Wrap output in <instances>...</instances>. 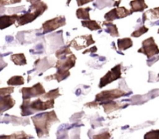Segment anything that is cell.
I'll return each mask as SVG.
<instances>
[{"instance_id": "6da1fadb", "label": "cell", "mask_w": 159, "mask_h": 139, "mask_svg": "<svg viewBox=\"0 0 159 139\" xmlns=\"http://www.w3.org/2000/svg\"><path fill=\"white\" fill-rule=\"evenodd\" d=\"M32 120L36 127V132L38 134L39 137L43 136V135H48L51 124L54 121H58L54 110L32 117Z\"/></svg>"}, {"instance_id": "7a4b0ae2", "label": "cell", "mask_w": 159, "mask_h": 139, "mask_svg": "<svg viewBox=\"0 0 159 139\" xmlns=\"http://www.w3.org/2000/svg\"><path fill=\"white\" fill-rule=\"evenodd\" d=\"M31 2H32L33 4L32 6L30 7V10L34 9V11H33V12H26L24 15L19 16L18 20H17V23H18L17 26H22V25L31 23V22L34 21L35 19H37L39 16L43 14V12L48 9L47 5L45 4V3L42 2L31 1Z\"/></svg>"}, {"instance_id": "3957f363", "label": "cell", "mask_w": 159, "mask_h": 139, "mask_svg": "<svg viewBox=\"0 0 159 139\" xmlns=\"http://www.w3.org/2000/svg\"><path fill=\"white\" fill-rule=\"evenodd\" d=\"M54 100H48L46 102H43L40 98L36 100L32 103H30L29 100L23 101V105L21 106L22 115L31 114L36 111L45 110L47 109H51L54 107Z\"/></svg>"}, {"instance_id": "277c9868", "label": "cell", "mask_w": 159, "mask_h": 139, "mask_svg": "<svg viewBox=\"0 0 159 139\" xmlns=\"http://www.w3.org/2000/svg\"><path fill=\"white\" fill-rule=\"evenodd\" d=\"M138 52L144 54L148 58H151L155 54H159L158 47L155 44L153 37H149L148 39L144 40L142 43V48L138 50Z\"/></svg>"}, {"instance_id": "5b68a950", "label": "cell", "mask_w": 159, "mask_h": 139, "mask_svg": "<svg viewBox=\"0 0 159 139\" xmlns=\"http://www.w3.org/2000/svg\"><path fill=\"white\" fill-rule=\"evenodd\" d=\"M127 93L124 91L120 90H107V91L101 92L100 93L96 95V101L97 102H102L105 101L106 103L110 102L113 100L120 98V96H126Z\"/></svg>"}, {"instance_id": "8992f818", "label": "cell", "mask_w": 159, "mask_h": 139, "mask_svg": "<svg viewBox=\"0 0 159 139\" xmlns=\"http://www.w3.org/2000/svg\"><path fill=\"white\" fill-rule=\"evenodd\" d=\"M121 66L120 65H116L114 68H112L110 71H109L101 79L100 82H99V88L106 86L110 82H113V81L120 79L121 77Z\"/></svg>"}, {"instance_id": "52a82bcc", "label": "cell", "mask_w": 159, "mask_h": 139, "mask_svg": "<svg viewBox=\"0 0 159 139\" xmlns=\"http://www.w3.org/2000/svg\"><path fill=\"white\" fill-rule=\"evenodd\" d=\"M23 98L24 100H30L32 97L45 94V90L40 83H37L30 88H23L21 90Z\"/></svg>"}, {"instance_id": "ba28073f", "label": "cell", "mask_w": 159, "mask_h": 139, "mask_svg": "<svg viewBox=\"0 0 159 139\" xmlns=\"http://www.w3.org/2000/svg\"><path fill=\"white\" fill-rule=\"evenodd\" d=\"M65 23H66V20L64 16H57L52 20H48L42 25V28L43 29V34L51 32L61 26H65Z\"/></svg>"}, {"instance_id": "9c48e42d", "label": "cell", "mask_w": 159, "mask_h": 139, "mask_svg": "<svg viewBox=\"0 0 159 139\" xmlns=\"http://www.w3.org/2000/svg\"><path fill=\"white\" fill-rule=\"evenodd\" d=\"M132 12H133L132 11L128 10L125 7H117L107 12L104 17L107 21H113L116 19L127 16L132 14Z\"/></svg>"}, {"instance_id": "30bf717a", "label": "cell", "mask_w": 159, "mask_h": 139, "mask_svg": "<svg viewBox=\"0 0 159 139\" xmlns=\"http://www.w3.org/2000/svg\"><path fill=\"white\" fill-rule=\"evenodd\" d=\"M94 40L92 37V35H85L77 37L71 42L69 46H72L75 49L80 50L82 48H85L91 45L92 44H94Z\"/></svg>"}, {"instance_id": "8fae6325", "label": "cell", "mask_w": 159, "mask_h": 139, "mask_svg": "<svg viewBox=\"0 0 159 139\" xmlns=\"http://www.w3.org/2000/svg\"><path fill=\"white\" fill-rule=\"evenodd\" d=\"M76 57L74 54H70L67 58L65 59H60L56 63L55 67L57 68V70H61V71H68L70 68L75 66V64Z\"/></svg>"}, {"instance_id": "7c38bea8", "label": "cell", "mask_w": 159, "mask_h": 139, "mask_svg": "<svg viewBox=\"0 0 159 139\" xmlns=\"http://www.w3.org/2000/svg\"><path fill=\"white\" fill-rule=\"evenodd\" d=\"M19 16L13 14L12 16H0V30H3L14 24L18 20Z\"/></svg>"}, {"instance_id": "4fadbf2b", "label": "cell", "mask_w": 159, "mask_h": 139, "mask_svg": "<svg viewBox=\"0 0 159 139\" xmlns=\"http://www.w3.org/2000/svg\"><path fill=\"white\" fill-rule=\"evenodd\" d=\"M15 104V100L10 96L0 98V114L12 108Z\"/></svg>"}, {"instance_id": "5bb4252c", "label": "cell", "mask_w": 159, "mask_h": 139, "mask_svg": "<svg viewBox=\"0 0 159 139\" xmlns=\"http://www.w3.org/2000/svg\"><path fill=\"white\" fill-rule=\"evenodd\" d=\"M132 45H133V42L130 38L119 39L117 41L118 49L120 51H125V50L131 48Z\"/></svg>"}, {"instance_id": "9a60e30c", "label": "cell", "mask_w": 159, "mask_h": 139, "mask_svg": "<svg viewBox=\"0 0 159 139\" xmlns=\"http://www.w3.org/2000/svg\"><path fill=\"white\" fill-rule=\"evenodd\" d=\"M70 76V73L68 71H61V70H57V72L56 74L51 75V76L47 77V79H56L57 82H61L63 79H66L67 77Z\"/></svg>"}, {"instance_id": "2e32d148", "label": "cell", "mask_w": 159, "mask_h": 139, "mask_svg": "<svg viewBox=\"0 0 159 139\" xmlns=\"http://www.w3.org/2000/svg\"><path fill=\"white\" fill-rule=\"evenodd\" d=\"M130 5L131 6L132 12H140L148 8V6L145 4L144 1H132L130 2Z\"/></svg>"}, {"instance_id": "e0dca14e", "label": "cell", "mask_w": 159, "mask_h": 139, "mask_svg": "<svg viewBox=\"0 0 159 139\" xmlns=\"http://www.w3.org/2000/svg\"><path fill=\"white\" fill-rule=\"evenodd\" d=\"M103 107L106 113L109 114L111 111H113V110H119V109L122 108V107H124V106L120 104L119 103H115L113 102V101H110V102L106 103L103 105Z\"/></svg>"}, {"instance_id": "ac0fdd59", "label": "cell", "mask_w": 159, "mask_h": 139, "mask_svg": "<svg viewBox=\"0 0 159 139\" xmlns=\"http://www.w3.org/2000/svg\"><path fill=\"white\" fill-rule=\"evenodd\" d=\"M11 60L16 65H24L26 64V58L23 54H16L11 55Z\"/></svg>"}, {"instance_id": "d6986e66", "label": "cell", "mask_w": 159, "mask_h": 139, "mask_svg": "<svg viewBox=\"0 0 159 139\" xmlns=\"http://www.w3.org/2000/svg\"><path fill=\"white\" fill-rule=\"evenodd\" d=\"M104 26H107V29H106V32L109 33L110 34H111L113 37H116V36H119V33H118L117 26L116 24H113L112 23H107V22H104L103 23Z\"/></svg>"}, {"instance_id": "ffe728a7", "label": "cell", "mask_w": 159, "mask_h": 139, "mask_svg": "<svg viewBox=\"0 0 159 139\" xmlns=\"http://www.w3.org/2000/svg\"><path fill=\"white\" fill-rule=\"evenodd\" d=\"M82 25L85 27L89 28L91 30L101 29V26H99V23L95 20H83V21H82Z\"/></svg>"}, {"instance_id": "44dd1931", "label": "cell", "mask_w": 159, "mask_h": 139, "mask_svg": "<svg viewBox=\"0 0 159 139\" xmlns=\"http://www.w3.org/2000/svg\"><path fill=\"white\" fill-rule=\"evenodd\" d=\"M91 9V8L88 7L85 8V9H79L76 12V15L79 19H84L85 20H89V10Z\"/></svg>"}, {"instance_id": "7402d4cb", "label": "cell", "mask_w": 159, "mask_h": 139, "mask_svg": "<svg viewBox=\"0 0 159 139\" xmlns=\"http://www.w3.org/2000/svg\"><path fill=\"white\" fill-rule=\"evenodd\" d=\"M24 83V79L22 76H13L9 80H8L7 84L9 86H20Z\"/></svg>"}, {"instance_id": "603a6c76", "label": "cell", "mask_w": 159, "mask_h": 139, "mask_svg": "<svg viewBox=\"0 0 159 139\" xmlns=\"http://www.w3.org/2000/svg\"><path fill=\"white\" fill-rule=\"evenodd\" d=\"M60 93H59V90L58 89H56V90H51L49 93H45L43 96V99L44 100H54V98H57V96H60Z\"/></svg>"}, {"instance_id": "cb8c5ba5", "label": "cell", "mask_w": 159, "mask_h": 139, "mask_svg": "<svg viewBox=\"0 0 159 139\" xmlns=\"http://www.w3.org/2000/svg\"><path fill=\"white\" fill-rule=\"evenodd\" d=\"M68 53L71 54H72L69 49V45H68V47H65V48H61V49L59 50V51H57V52H56V56H57L58 58L64 59V57H65L67 54H68Z\"/></svg>"}, {"instance_id": "d4e9b609", "label": "cell", "mask_w": 159, "mask_h": 139, "mask_svg": "<svg viewBox=\"0 0 159 139\" xmlns=\"http://www.w3.org/2000/svg\"><path fill=\"white\" fill-rule=\"evenodd\" d=\"M144 139H159V130H152L148 132Z\"/></svg>"}, {"instance_id": "484cf974", "label": "cell", "mask_w": 159, "mask_h": 139, "mask_svg": "<svg viewBox=\"0 0 159 139\" xmlns=\"http://www.w3.org/2000/svg\"><path fill=\"white\" fill-rule=\"evenodd\" d=\"M13 87H7V88L0 89V98L5 97V96H9L10 93L13 92Z\"/></svg>"}, {"instance_id": "4316f807", "label": "cell", "mask_w": 159, "mask_h": 139, "mask_svg": "<svg viewBox=\"0 0 159 139\" xmlns=\"http://www.w3.org/2000/svg\"><path fill=\"white\" fill-rule=\"evenodd\" d=\"M28 138H30V137L23 132L22 135H12L10 136L0 137V139H27Z\"/></svg>"}, {"instance_id": "83f0119b", "label": "cell", "mask_w": 159, "mask_h": 139, "mask_svg": "<svg viewBox=\"0 0 159 139\" xmlns=\"http://www.w3.org/2000/svg\"><path fill=\"white\" fill-rule=\"evenodd\" d=\"M148 28L145 27L144 26H143L142 27L139 28L138 30H135L134 32L132 33L131 36L132 37H140V36H141L142 34H145L146 32H148Z\"/></svg>"}, {"instance_id": "f1b7e54d", "label": "cell", "mask_w": 159, "mask_h": 139, "mask_svg": "<svg viewBox=\"0 0 159 139\" xmlns=\"http://www.w3.org/2000/svg\"><path fill=\"white\" fill-rule=\"evenodd\" d=\"M147 13L151 14V18L152 19H158L159 18V7L155 9H151Z\"/></svg>"}, {"instance_id": "f546056e", "label": "cell", "mask_w": 159, "mask_h": 139, "mask_svg": "<svg viewBox=\"0 0 159 139\" xmlns=\"http://www.w3.org/2000/svg\"><path fill=\"white\" fill-rule=\"evenodd\" d=\"M110 135L109 133H103L99 135H95L93 137L94 139H110Z\"/></svg>"}, {"instance_id": "4dcf8cb0", "label": "cell", "mask_w": 159, "mask_h": 139, "mask_svg": "<svg viewBox=\"0 0 159 139\" xmlns=\"http://www.w3.org/2000/svg\"><path fill=\"white\" fill-rule=\"evenodd\" d=\"M89 2L90 1H83V2L78 1V3H79V6H82V5H83V4H82V3H87V2Z\"/></svg>"}, {"instance_id": "1f68e13d", "label": "cell", "mask_w": 159, "mask_h": 139, "mask_svg": "<svg viewBox=\"0 0 159 139\" xmlns=\"http://www.w3.org/2000/svg\"><path fill=\"white\" fill-rule=\"evenodd\" d=\"M158 34H159V30H158Z\"/></svg>"}, {"instance_id": "d6a6232c", "label": "cell", "mask_w": 159, "mask_h": 139, "mask_svg": "<svg viewBox=\"0 0 159 139\" xmlns=\"http://www.w3.org/2000/svg\"><path fill=\"white\" fill-rule=\"evenodd\" d=\"M158 77H159V75H158Z\"/></svg>"}]
</instances>
